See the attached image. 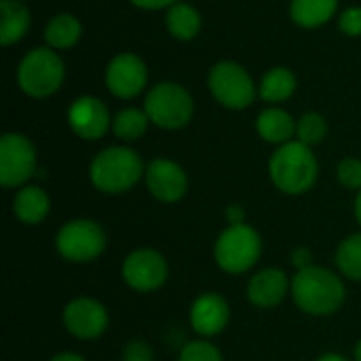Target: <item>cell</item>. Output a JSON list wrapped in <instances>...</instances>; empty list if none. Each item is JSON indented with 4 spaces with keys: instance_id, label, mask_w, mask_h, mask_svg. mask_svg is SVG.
I'll list each match as a JSON object with an SVG mask.
<instances>
[{
    "instance_id": "6da1fadb",
    "label": "cell",
    "mask_w": 361,
    "mask_h": 361,
    "mask_svg": "<svg viewBox=\"0 0 361 361\" xmlns=\"http://www.w3.org/2000/svg\"><path fill=\"white\" fill-rule=\"evenodd\" d=\"M292 298L307 315L324 317L336 313L345 302V283L336 273L324 267H307L292 279Z\"/></svg>"
},
{
    "instance_id": "7a4b0ae2",
    "label": "cell",
    "mask_w": 361,
    "mask_h": 361,
    "mask_svg": "<svg viewBox=\"0 0 361 361\" xmlns=\"http://www.w3.org/2000/svg\"><path fill=\"white\" fill-rule=\"evenodd\" d=\"M317 173L319 165L311 146L298 140L281 144L269 161V176L286 195H305L315 186Z\"/></svg>"
},
{
    "instance_id": "3957f363",
    "label": "cell",
    "mask_w": 361,
    "mask_h": 361,
    "mask_svg": "<svg viewBox=\"0 0 361 361\" xmlns=\"http://www.w3.org/2000/svg\"><path fill=\"white\" fill-rule=\"evenodd\" d=\"M146 173L142 157L127 146H110L95 154L89 167L91 184L106 195H121L133 188Z\"/></svg>"
},
{
    "instance_id": "277c9868",
    "label": "cell",
    "mask_w": 361,
    "mask_h": 361,
    "mask_svg": "<svg viewBox=\"0 0 361 361\" xmlns=\"http://www.w3.org/2000/svg\"><path fill=\"white\" fill-rule=\"evenodd\" d=\"M63 76H66V66L61 57L55 53V49L51 47L32 49L30 53H25V57L17 68L19 89L34 99L53 95L61 87Z\"/></svg>"
},
{
    "instance_id": "5b68a950",
    "label": "cell",
    "mask_w": 361,
    "mask_h": 361,
    "mask_svg": "<svg viewBox=\"0 0 361 361\" xmlns=\"http://www.w3.org/2000/svg\"><path fill=\"white\" fill-rule=\"evenodd\" d=\"M260 254H262V239L245 222L228 224V228L220 233L214 245L216 264L231 275L247 273L260 260Z\"/></svg>"
},
{
    "instance_id": "8992f818",
    "label": "cell",
    "mask_w": 361,
    "mask_h": 361,
    "mask_svg": "<svg viewBox=\"0 0 361 361\" xmlns=\"http://www.w3.org/2000/svg\"><path fill=\"white\" fill-rule=\"evenodd\" d=\"M144 110L150 118L161 129H182L190 123L192 112H195V102L192 95L178 82H159L154 85L146 99H144Z\"/></svg>"
},
{
    "instance_id": "52a82bcc",
    "label": "cell",
    "mask_w": 361,
    "mask_h": 361,
    "mask_svg": "<svg viewBox=\"0 0 361 361\" xmlns=\"http://www.w3.org/2000/svg\"><path fill=\"white\" fill-rule=\"evenodd\" d=\"M55 247L57 254L68 262H93L106 250V233L95 220H70L59 228Z\"/></svg>"
},
{
    "instance_id": "ba28073f",
    "label": "cell",
    "mask_w": 361,
    "mask_h": 361,
    "mask_svg": "<svg viewBox=\"0 0 361 361\" xmlns=\"http://www.w3.org/2000/svg\"><path fill=\"white\" fill-rule=\"evenodd\" d=\"M207 85L214 99L228 110H243L256 99L254 80L247 70L237 61H218L209 70Z\"/></svg>"
},
{
    "instance_id": "9c48e42d",
    "label": "cell",
    "mask_w": 361,
    "mask_h": 361,
    "mask_svg": "<svg viewBox=\"0 0 361 361\" xmlns=\"http://www.w3.org/2000/svg\"><path fill=\"white\" fill-rule=\"evenodd\" d=\"M36 173V148L21 133L0 137V184L4 188L23 186Z\"/></svg>"
},
{
    "instance_id": "30bf717a",
    "label": "cell",
    "mask_w": 361,
    "mask_h": 361,
    "mask_svg": "<svg viewBox=\"0 0 361 361\" xmlns=\"http://www.w3.org/2000/svg\"><path fill=\"white\" fill-rule=\"evenodd\" d=\"M167 275H169L167 260L163 258L161 252L150 250V247L131 252L123 262L125 283L131 290L142 292V294L159 290L167 281Z\"/></svg>"
},
{
    "instance_id": "8fae6325",
    "label": "cell",
    "mask_w": 361,
    "mask_h": 361,
    "mask_svg": "<svg viewBox=\"0 0 361 361\" xmlns=\"http://www.w3.org/2000/svg\"><path fill=\"white\" fill-rule=\"evenodd\" d=\"M148 82V68L135 53H121L106 68V87L118 99H133Z\"/></svg>"
},
{
    "instance_id": "7c38bea8",
    "label": "cell",
    "mask_w": 361,
    "mask_h": 361,
    "mask_svg": "<svg viewBox=\"0 0 361 361\" xmlns=\"http://www.w3.org/2000/svg\"><path fill=\"white\" fill-rule=\"evenodd\" d=\"M68 125L82 140H99L112 129L108 106L95 95H80L68 108Z\"/></svg>"
},
{
    "instance_id": "4fadbf2b",
    "label": "cell",
    "mask_w": 361,
    "mask_h": 361,
    "mask_svg": "<svg viewBox=\"0 0 361 361\" xmlns=\"http://www.w3.org/2000/svg\"><path fill=\"white\" fill-rule=\"evenodd\" d=\"M63 326L72 336L93 341L106 332L108 311L95 298H74L63 309Z\"/></svg>"
},
{
    "instance_id": "5bb4252c",
    "label": "cell",
    "mask_w": 361,
    "mask_h": 361,
    "mask_svg": "<svg viewBox=\"0 0 361 361\" xmlns=\"http://www.w3.org/2000/svg\"><path fill=\"white\" fill-rule=\"evenodd\" d=\"M146 186L161 203H176L188 190L186 171L171 159H154L146 165Z\"/></svg>"
},
{
    "instance_id": "9a60e30c",
    "label": "cell",
    "mask_w": 361,
    "mask_h": 361,
    "mask_svg": "<svg viewBox=\"0 0 361 361\" xmlns=\"http://www.w3.org/2000/svg\"><path fill=\"white\" fill-rule=\"evenodd\" d=\"M228 319H231L228 302L216 292L201 294L190 307V326L203 338L218 336L220 332H224Z\"/></svg>"
},
{
    "instance_id": "2e32d148",
    "label": "cell",
    "mask_w": 361,
    "mask_h": 361,
    "mask_svg": "<svg viewBox=\"0 0 361 361\" xmlns=\"http://www.w3.org/2000/svg\"><path fill=\"white\" fill-rule=\"evenodd\" d=\"M290 286L292 283H288V275L281 269H264L250 279L247 298L254 307L273 309L286 298Z\"/></svg>"
},
{
    "instance_id": "e0dca14e",
    "label": "cell",
    "mask_w": 361,
    "mask_h": 361,
    "mask_svg": "<svg viewBox=\"0 0 361 361\" xmlns=\"http://www.w3.org/2000/svg\"><path fill=\"white\" fill-rule=\"evenodd\" d=\"M258 135L269 144H288L296 135V121L281 108H267L256 118Z\"/></svg>"
},
{
    "instance_id": "ac0fdd59",
    "label": "cell",
    "mask_w": 361,
    "mask_h": 361,
    "mask_svg": "<svg viewBox=\"0 0 361 361\" xmlns=\"http://www.w3.org/2000/svg\"><path fill=\"white\" fill-rule=\"evenodd\" d=\"M49 209V195L40 186H21L13 199V214L23 224H40Z\"/></svg>"
},
{
    "instance_id": "d6986e66",
    "label": "cell",
    "mask_w": 361,
    "mask_h": 361,
    "mask_svg": "<svg viewBox=\"0 0 361 361\" xmlns=\"http://www.w3.org/2000/svg\"><path fill=\"white\" fill-rule=\"evenodd\" d=\"M30 27V11L19 0L0 2V44L11 47L25 36Z\"/></svg>"
},
{
    "instance_id": "ffe728a7",
    "label": "cell",
    "mask_w": 361,
    "mask_h": 361,
    "mask_svg": "<svg viewBox=\"0 0 361 361\" xmlns=\"http://www.w3.org/2000/svg\"><path fill=\"white\" fill-rule=\"evenodd\" d=\"M338 8V0H292L290 17L300 27H319L328 23Z\"/></svg>"
},
{
    "instance_id": "44dd1931",
    "label": "cell",
    "mask_w": 361,
    "mask_h": 361,
    "mask_svg": "<svg viewBox=\"0 0 361 361\" xmlns=\"http://www.w3.org/2000/svg\"><path fill=\"white\" fill-rule=\"evenodd\" d=\"M296 91V76L292 70L283 68V66H277V68H271L262 80H260V97L262 102H269V104H281L286 99H290Z\"/></svg>"
},
{
    "instance_id": "7402d4cb",
    "label": "cell",
    "mask_w": 361,
    "mask_h": 361,
    "mask_svg": "<svg viewBox=\"0 0 361 361\" xmlns=\"http://www.w3.org/2000/svg\"><path fill=\"white\" fill-rule=\"evenodd\" d=\"M80 34H82V25L70 13L55 15L53 19H49L44 27V40L47 47L51 49H72L80 40Z\"/></svg>"
},
{
    "instance_id": "603a6c76",
    "label": "cell",
    "mask_w": 361,
    "mask_h": 361,
    "mask_svg": "<svg viewBox=\"0 0 361 361\" xmlns=\"http://www.w3.org/2000/svg\"><path fill=\"white\" fill-rule=\"evenodd\" d=\"M165 25L169 34L178 40H192L201 32V15L195 6L186 2L173 4L165 15Z\"/></svg>"
},
{
    "instance_id": "cb8c5ba5",
    "label": "cell",
    "mask_w": 361,
    "mask_h": 361,
    "mask_svg": "<svg viewBox=\"0 0 361 361\" xmlns=\"http://www.w3.org/2000/svg\"><path fill=\"white\" fill-rule=\"evenodd\" d=\"M148 114L140 108H123L112 116V133L123 142L140 140L148 129Z\"/></svg>"
},
{
    "instance_id": "d4e9b609",
    "label": "cell",
    "mask_w": 361,
    "mask_h": 361,
    "mask_svg": "<svg viewBox=\"0 0 361 361\" xmlns=\"http://www.w3.org/2000/svg\"><path fill=\"white\" fill-rule=\"evenodd\" d=\"M336 267L347 279L361 281V233L349 235L338 245V250H336Z\"/></svg>"
},
{
    "instance_id": "484cf974",
    "label": "cell",
    "mask_w": 361,
    "mask_h": 361,
    "mask_svg": "<svg viewBox=\"0 0 361 361\" xmlns=\"http://www.w3.org/2000/svg\"><path fill=\"white\" fill-rule=\"evenodd\" d=\"M326 135H328V123L319 112H307L296 121L298 142H302L307 146H315V144L324 142Z\"/></svg>"
},
{
    "instance_id": "4316f807",
    "label": "cell",
    "mask_w": 361,
    "mask_h": 361,
    "mask_svg": "<svg viewBox=\"0 0 361 361\" xmlns=\"http://www.w3.org/2000/svg\"><path fill=\"white\" fill-rule=\"evenodd\" d=\"M178 361H222V353L216 345L207 341H192L184 345Z\"/></svg>"
},
{
    "instance_id": "83f0119b",
    "label": "cell",
    "mask_w": 361,
    "mask_h": 361,
    "mask_svg": "<svg viewBox=\"0 0 361 361\" xmlns=\"http://www.w3.org/2000/svg\"><path fill=\"white\" fill-rule=\"evenodd\" d=\"M336 178L338 182L349 188V190H361V161L347 157L338 163L336 167Z\"/></svg>"
},
{
    "instance_id": "f1b7e54d",
    "label": "cell",
    "mask_w": 361,
    "mask_h": 361,
    "mask_svg": "<svg viewBox=\"0 0 361 361\" xmlns=\"http://www.w3.org/2000/svg\"><path fill=\"white\" fill-rule=\"evenodd\" d=\"M123 361H154V351L146 341H131L123 349Z\"/></svg>"
},
{
    "instance_id": "f546056e",
    "label": "cell",
    "mask_w": 361,
    "mask_h": 361,
    "mask_svg": "<svg viewBox=\"0 0 361 361\" xmlns=\"http://www.w3.org/2000/svg\"><path fill=\"white\" fill-rule=\"evenodd\" d=\"M338 25L347 36H361V6H351L343 11Z\"/></svg>"
},
{
    "instance_id": "4dcf8cb0",
    "label": "cell",
    "mask_w": 361,
    "mask_h": 361,
    "mask_svg": "<svg viewBox=\"0 0 361 361\" xmlns=\"http://www.w3.org/2000/svg\"><path fill=\"white\" fill-rule=\"evenodd\" d=\"M292 262H294V267L298 269V271H302V269H307V267H313V254H311V250L309 247H296L294 252H292Z\"/></svg>"
},
{
    "instance_id": "1f68e13d",
    "label": "cell",
    "mask_w": 361,
    "mask_h": 361,
    "mask_svg": "<svg viewBox=\"0 0 361 361\" xmlns=\"http://www.w3.org/2000/svg\"><path fill=\"white\" fill-rule=\"evenodd\" d=\"M129 2L135 4L137 8H146V11L171 8L173 4H178V0H129Z\"/></svg>"
},
{
    "instance_id": "d6a6232c",
    "label": "cell",
    "mask_w": 361,
    "mask_h": 361,
    "mask_svg": "<svg viewBox=\"0 0 361 361\" xmlns=\"http://www.w3.org/2000/svg\"><path fill=\"white\" fill-rule=\"evenodd\" d=\"M226 218H228V224H243L245 220V214H243V209L239 207V205H231L228 207V212H226Z\"/></svg>"
},
{
    "instance_id": "836d02e7",
    "label": "cell",
    "mask_w": 361,
    "mask_h": 361,
    "mask_svg": "<svg viewBox=\"0 0 361 361\" xmlns=\"http://www.w3.org/2000/svg\"><path fill=\"white\" fill-rule=\"evenodd\" d=\"M49 361H85V357L78 355V353H59V355L51 357Z\"/></svg>"
},
{
    "instance_id": "e575fe53",
    "label": "cell",
    "mask_w": 361,
    "mask_h": 361,
    "mask_svg": "<svg viewBox=\"0 0 361 361\" xmlns=\"http://www.w3.org/2000/svg\"><path fill=\"white\" fill-rule=\"evenodd\" d=\"M355 218L361 226V190H357V197H355Z\"/></svg>"
},
{
    "instance_id": "d590c367",
    "label": "cell",
    "mask_w": 361,
    "mask_h": 361,
    "mask_svg": "<svg viewBox=\"0 0 361 361\" xmlns=\"http://www.w3.org/2000/svg\"><path fill=\"white\" fill-rule=\"evenodd\" d=\"M317 361H347L343 355H336V353H326V355H322Z\"/></svg>"
},
{
    "instance_id": "8d00e7d4",
    "label": "cell",
    "mask_w": 361,
    "mask_h": 361,
    "mask_svg": "<svg viewBox=\"0 0 361 361\" xmlns=\"http://www.w3.org/2000/svg\"><path fill=\"white\" fill-rule=\"evenodd\" d=\"M355 361H361V341L355 345Z\"/></svg>"
}]
</instances>
